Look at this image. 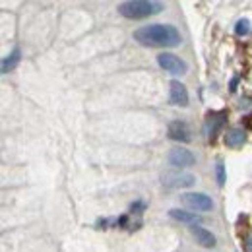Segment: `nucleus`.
<instances>
[{
  "label": "nucleus",
  "instance_id": "nucleus-13",
  "mask_svg": "<svg viewBox=\"0 0 252 252\" xmlns=\"http://www.w3.org/2000/svg\"><path fill=\"white\" fill-rule=\"evenodd\" d=\"M20 59H22V53H20V49H14L4 61H2V74H8L10 70H14L18 63H20Z\"/></svg>",
  "mask_w": 252,
  "mask_h": 252
},
{
  "label": "nucleus",
  "instance_id": "nucleus-3",
  "mask_svg": "<svg viewBox=\"0 0 252 252\" xmlns=\"http://www.w3.org/2000/svg\"><path fill=\"white\" fill-rule=\"evenodd\" d=\"M161 183L167 189H189L196 183V177L190 173H177V171H167L161 175Z\"/></svg>",
  "mask_w": 252,
  "mask_h": 252
},
{
  "label": "nucleus",
  "instance_id": "nucleus-15",
  "mask_svg": "<svg viewBox=\"0 0 252 252\" xmlns=\"http://www.w3.org/2000/svg\"><path fill=\"white\" fill-rule=\"evenodd\" d=\"M216 181H218L220 187H223L225 181H227V177H225V163L221 159H218V163H216Z\"/></svg>",
  "mask_w": 252,
  "mask_h": 252
},
{
  "label": "nucleus",
  "instance_id": "nucleus-18",
  "mask_svg": "<svg viewBox=\"0 0 252 252\" xmlns=\"http://www.w3.org/2000/svg\"><path fill=\"white\" fill-rule=\"evenodd\" d=\"M245 249H247V251H252V235L247 237V241H245Z\"/></svg>",
  "mask_w": 252,
  "mask_h": 252
},
{
  "label": "nucleus",
  "instance_id": "nucleus-11",
  "mask_svg": "<svg viewBox=\"0 0 252 252\" xmlns=\"http://www.w3.org/2000/svg\"><path fill=\"white\" fill-rule=\"evenodd\" d=\"M223 142H225V146L227 148H241L245 142H247V132L243 130V128H231L227 134H225V138H223Z\"/></svg>",
  "mask_w": 252,
  "mask_h": 252
},
{
  "label": "nucleus",
  "instance_id": "nucleus-16",
  "mask_svg": "<svg viewBox=\"0 0 252 252\" xmlns=\"http://www.w3.org/2000/svg\"><path fill=\"white\" fill-rule=\"evenodd\" d=\"M144 208H146V204H144V202H134V204L130 206V212H132V214H142V210H144Z\"/></svg>",
  "mask_w": 252,
  "mask_h": 252
},
{
  "label": "nucleus",
  "instance_id": "nucleus-12",
  "mask_svg": "<svg viewBox=\"0 0 252 252\" xmlns=\"http://www.w3.org/2000/svg\"><path fill=\"white\" fill-rule=\"evenodd\" d=\"M169 216H171L173 220L187 223V225H198V223H202V218L196 216L194 212H185V210H177V208L169 210Z\"/></svg>",
  "mask_w": 252,
  "mask_h": 252
},
{
  "label": "nucleus",
  "instance_id": "nucleus-14",
  "mask_svg": "<svg viewBox=\"0 0 252 252\" xmlns=\"http://www.w3.org/2000/svg\"><path fill=\"white\" fill-rule=\"evenodd\" d=\"M251 22L247 20V18H243V20H239L237 24H235V33L239 35V37H245V35H249L251 33Z\"/></svg>",
  "mask_w": 252,
  "mask_h": 252
},
{
  "label": "nucleus",
  "instance_id": "nucleus-17",
  "mask_svg": "<svg viewBox=\"0 0 252 252\" xmlns=\"http://www.w3.org/2000/svg\"><path fill=\"white\" fill-rule=\"evenodd\" d=\"M237 84H239V76H235V78L231 80V86H229V90H231V92H235V90H237Z\"/></svg>",
  "mask_w": 252,
  "mask_h": 252
},
{
  "label": "nucleus",
  "instance_id": "nucleus-7",
  "mask_svg": "<svg viewBox=\"0 0 252 252\" xmlns=\"http://www.w3.org/2000/svg\"><path fill=\"white\" fill-rule=\"evenodd\" d=\"M167 161H169V165H173L177 169H185V167H192L194 165L196 156L190 150H187V148H173L169 152V156H167Z\"/></svg>",
  "mask_w": 252,
  "mask_h": 252
},
{
  "label": "nucleus",
  "instance_id": "nucleus-1",
  "mask_svg": "<svg viewBox=\"0 0 252 252\" xmlns=\"http://www.w3.org/2000/svg\"><path fill=\"white\" fill-rule=\"evenodd\" d=\"M134 39L144 47H165V49L179 47L181 41H183L179 30L175 26H171V24L144 26V28L134 32Z\"/></svg>",
  "mask_w": 252,
  "mask_h": 252
},
{
  "label": "nucleus",
  "instance_id": "nucleus-9",
  "mask_svg": "<svg viewBox=\"0 0 252 252\" xmlns=\"http://www.w3.org/2000/svg\"><path fill=\"white\" fill-rule=\"evenodd\" d=\"M169 138L171 140H175V142H181V144H189L190 140H192V136H190V128L187 126V123H183V121H173L171 125H169Z\"/></svg>",
  "mask_w": 252,
  "mask_h": 252
},
{
  "label": "nucleus",
  "instance_id": "nucleus-6",
  "mask_svg": "<svg viewBox=\"0 0 252 252\" xmlns=\"http://www.w3.org/2000/svg\"><path fill=\"white\" fill-rule=\"evenodd\" d=\"M225 123H227V111H212V113H208L206 115V123H204L206 138L214 140L220 134L221 128L225 126Z\"/></svg>",
  "mask_w": 252,
  "mask_h": 252
},
{
  "label": "nucleus",
  "instance_id": "nucleus-8",
  "mask_svg": "<svg viewBox=\"0 0 252 252\" xmlns=\"http://www.w3.org/2000/svg\"><path fill=\"white\" fill-rule=\"evenodd\" d=\"M169 101L175 107H187L189 105V92H187L185 84H181L179 80H173L169 84Z\"/></svg>",
  "mask_w": 252,
  "mask_h": 252
},
{
  "label": "nucleus",
  "instance_id": "nucleus-2",
  "mask_svg": "<svg viewBox=\"0 0 252 252\" xmlns=\"http://www.w3.org/2000/svg\"><path fill=\"white\" fill-rule=\"evenodd\" d=\"M159 10L161 6L152 0H126L123 4H119V14L128 20H142L152 14H158Z\"/></svg>",
  "mask_w": 252,
  "mask_h": 252
},
{
  "label": "nucleus",
  "instance_id": "nucleus-10",
  "mask_svg": "<svg viewBox=\"0 0 252 252\" xmlns=\"http://www.w3.org/2000/svg\"><path fill=\"white\" fill-rule=\"evenodd\" d=\"M190 233H192V237L196 239V243H200L204 249H214V247H216V237H214L212 231H208V229H204V227L192 225V227H190Z\"/></svg>",
  "mask_w": 252,
  "mask_h": 252
},
{
  "label": "nucleus",
  "instance_id": "nucleus-5",
  "mask_svg": "<svg viewBox=\"0 0 252 252\" xmlns=\"http://www.w3.org/2000/svg\"><path fill=\"white\" fill-rule=\"evenodd\" d=\"M181 200L185 206H189L190 210H196V212H210L214 208L212 198L204 192H185Z\"/></svg>",
  "mask_w": 252,
  "mask_h": 252
},
{
  "label": "nucleus",
  "instance_id": "nucleus-4",
  "mask_svg": "<svg viewBox=\"0 0 252 252\" xmlns=\"http://www.w3.org/2000/svg\"><path fill=\"white\" fill-rule=\"evenodd\" d=\"M158 64L165 72H169V74H173V76H183V74H187V63H185L181 57L173 55V53H159Z\"/></svg>",
  "mask_w": 252,
  "mask_h": 252
}]
</instances>
